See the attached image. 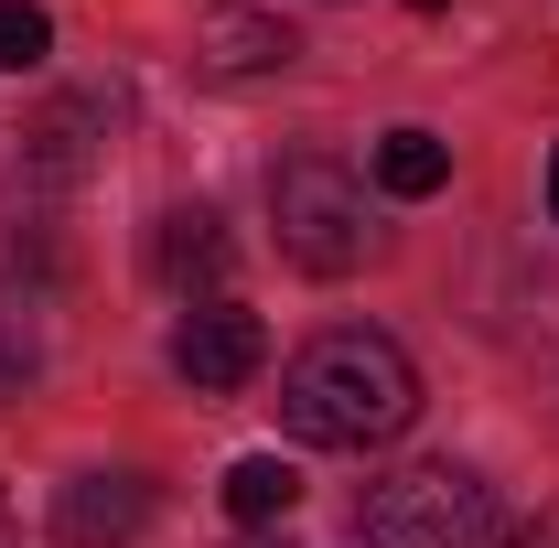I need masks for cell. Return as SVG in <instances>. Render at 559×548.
Segmentation results:
<instances>
[{
    "label": "cell",
    "mask_w": 559,
    "mask_h": 548,
    "mask_svg": "<svg viewBox=\"0 0 559 548\" xmlns=\"http://www.w3.org/2000/svg\"><path fill=\"white\" fill-rule=\"evenodd\" d=\"M409 11H452V0H409Z\"/></svg>",
    "instance_id": "obj_14"
},
{
    "label": "cell",
    "mask_w": 559,
    "mask_h": 548,
    "mask_svg": "<svg viewBox=\"0 0 559 548\" xmlns=\"http://www.w3.org/2000/svg\"><path fill=\"white\" fill-rule=\"evenodd\" d=\"M33 377H44V344H33V323H22V312H0V398H22Z\"/></svg>",
    "instance_id": "obj_11"
},
{
    "label": "cell",
    "mask_w": 559,
    "mask_h": 548,
    "mask_svg": "<svg viewBox=\"0 0 559 548\" xmlns=\"http://www.w3.org/2000/svg\"><path fill=\"white\" fill-rule=\"evenodd\" d=\"M259 366H270V323H259L248 301H194V312L173 323V377H183L194 398H237Z\"/></svg>",
    "instance_id": "obj_4"
},
{
    "label": "cell",
    "mask_w": 559,
    "mask_h": 548,
    "mask_svg": "<svg viewBox=\"0 0 559 548\" xmlns=\"http://www.w3.org/2000/svg\"><path fill=\"white\" fill-rule=\"evenodd\" d=\"M280 419H290V441H312V452H377V441H399L419 419V366L388 334L334 323V334H312L280 366Z\"/></svg>",
    "instance_id": "obj_1"
},
{
    "label": "cell",
    "mask_w": 559,
    "mask_h": 548,
    "mask_svg": "<svg viewBox=\"0 0 559 548\" xmlns=\"http://www.w3.org/2000/svg\"><path fill=\"white\" fill-rule=\"evenodd\" d=\"M290 55H301V44H290V22H280V11H215V22H194V75H215V86L280 75Z\"/></svg>",
    "instance_id": "obj_6"
},
{
    "label": "cell",
    "mask_w": 559,
    "mask_h": 548,
    "mask_svg": "<svg viewBox=\"0 0 559 548\" xmlns=\"http://www.w3.org/2000/svg\"><path fill=\"white\" fill-rule=\"evenodd\" d=\"M355 527H366V548H495L506 538L495 484L474 463H399V474H377Z\"/></svg>",
    "instance_id": "obj_2"
},
{
    "label": "cell",
    "mask_w": 559,
    "mask_h": 548,
    "mask_svg": "<svg viewBox=\"0 0 559 548\" xmlns=\"http://www.w3.org/2000/svg\"><path fill=\"white\" fill-rule=\"evenodd\" d=\"M549 215H559V151H549Z\"/></svg>",
    "instance_id": "obj_13"
},
{
    "label": "cell",
    "mask_w": 559,
    "mask_h": 548,
    "mask_svg": "<svg viewBox=\"0 0 559 548\" xmlns=\"http://www.w3.org/2000/svg\"><path fill=\"white\" fill-rule=\"evenodd\" d=\"M151 270H162V290H183V312H194V290L226 301L237 248H226V226H215L205 205H173V215H162V237H151Z\"/></svg>",
    "instance_id": "obj_7"
},
{
    "label": "cell",
    "mask_w": 559,
    "mask_h": 548,
    "mask_svg": "<svg viewBox=\"0 0 559 548\" xmlns=\"http://www.w3.org/2000/svg\"><path fill=\"white\" fill-rule=\"evenodd\" d=\"M151 527V484L140 474H75L55 495V538L66 548H130Z\"/></svg>",
    "instance_id": "obj_5"
},
{
    "label": "cell",
    "mask_w": 559,
    "mask_h": 548,
    "mask_svg": "<svg viewBox=\"0 0 559 548\" xmlns=\"http://www.w3.org/2000/svg\"><path fill=\"white\" fill-rule=\"evenodd\" d=\"M495 548H559V505H549V516H527V527H506Z\"/></svg>",
    "instance_id": "obj_12"
},
{
    "label": "cell",
    "mask_w": 559,
    "mask_h": 548,
    "mask_svg": "<svg viewBox=\"0 0 559 548\" xmlns=\"http://www.w3.org/2000/svg\"><path fill=\"white\" fill-rule=\"evenodd\" d=\"M270 226H280V259L312 279H345L366 270L377 226H366V183L334 172V162H280L270 172Z\"/></svg>",
    "instance_id": "obj_3"
},
{
    "label": "cell",
    "mask_w": 559,
    "mask_h": 548,
    "mask_svg": "<svg viewBox=\"0 0 559 548\" xmlns=\"http://www.w3.org/2000/svg\"><path fill=\"white\" fill-rule=\"evenodd\" d=\"M55 55V11H33V0H0V75H33Z\"/></svg>",
    "instance_id": "obj_10"
},
{
    "label": "cell",
    "mask_w": 559,
    "mask_h": 548,
    "mask_svg": "<svg viewBox=\"0 0 559 548\" xmlns=\"http://www.w3.org/2000/svg\"><path fill=\"white\" fill-rule=\"evenodd\" d=\"M301 505V474L280 463V452H248V463H226V516L237 527H280Z\"/></svg>",
    "instance_id": "obj_9"
},
{
    "label": "cell",
    "mask_w": 559,
    "mask_h": 548,
    "mask_svg": "<svg viewBox=\"0 0 559 548\" xmlns=\"http://www.w3.org/2000/svg\"><path fill=\"white\" fill-rule=\"evenodd\" d=\"M441 183H452V140L441 130H388L377 140V194L419 205V194H441Z\"/></svg>",
    "instance_id": "obj_8"
}]
</instances>
